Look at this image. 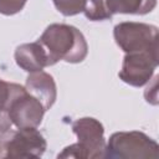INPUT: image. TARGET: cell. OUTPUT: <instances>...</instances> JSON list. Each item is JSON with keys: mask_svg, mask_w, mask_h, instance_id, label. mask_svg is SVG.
<instances>
[{"mask_svg": "<svg viewBox=\"0 0 159 159\" xmlns=\"http://www.w3.org/2000/svg\"><path fill=\"white\" fill-rule=\"evenodd\" d=\"M55 7L63 16H73L83 12L87 0H52Z\"/></svg>", "mask_w": 159, "mask_h": 159, "instance_id": "cell-12", "label": "cell"}, {"mask_svg": "<svg viewBox=\"0 0 159 159\" xmlns=\"http://www.w3.org/2000/svg\"><path fill=\"white\" fill-rule=\"evenodd\" d=\"M116 43L125 53L159 50L158 27L144 22H119L113 29Z\"/></svg>", "mask_w": 159, "mask_h": 159, "instance_id": "cell-5", "label": "cell"}, {"mask_svg": "<svg viewBox=\"0 0 159 159\" xmlns=\"http://www.w3.org/2000/svg\"><path fill=\"white\" fill-rule=\"evenodd\" d=\"M83 14L91 21H104L112 17L106 6V0H87Z\"/></svg>", "mask_w": 159, "mask_h": 159, "instance_id": "cell-11", "label": "cell"}, {"mask_svg": "<svg viewBox=\"0 0 159 159\" xmlns=\"http://www.w3.org/2000/svg\"><path fill=\"white\" fill-rule=\"evenodd\" d=\"M104 158L109 159H158V143L139 130L116 132L106 143Z\"/></svg>", "mask_w": 159, "mask_h": 159, "instance_id": "cell-3", "label": "cell"}, {"mask_svg": "<svg viewBox=\"0 0 159 159\" xmlns=\"http://www.w3.org/2000/svg\"><path fill=\"white\" fill-rule=\"evenodd\" d=\"M26 91L35 97L43 106L46 111H48L57 98V88L53 77L43 71L31 72L25 83Z\"/></svg>", "mask_w": 159, "mask_h": 159, "instance_id": "cell-8", "label": "cell"}, {"mask_svg": "<svg viewBox=\"0 0 159 159\" xmlns=\"http://www.w3.org/2000/svg\"><path fill=\"white\" fill-rule=\"evenodd\" d=\"M27 0H0V14L11 16L20 12Z\"/></svg>", "mask_w": 159, "mask_h": 159, "instance_id": "cell-13", "label": "cell"}, {"mask_svg": "<svg viewBox=\"0 0 159 159\" xmlns=\"http://www.w3.org/2000/svg\"><path fill=\"white\" fill-rule=\"evenodd\" d=\"M47 143L37 128H17L0 132V158H40Z\"/></svg>", "mask_w": 159, "mask_h": 159, "instance_id": "cell-4", "label": "cell"}, {"mask_svg": "<svg viewBox=\"0 0 159 159\" xmlns=\"http://www.w3.org/2000/svg\"><path fill=\"white\" fill-rule=\"evenodd\" d=\"M158 65L159 50L125 53L118 76L129 86L142 87L152 80Z\"/></svg>", "mask_w": 159, "mask_h": 159, "instance_id": "cell-7", "label": "cell"}, {"mask_svg": "<svg viewBox=\"0 0 159 159\" xmlns=\"http://www.w3.org/2000/svg\"><path fill=\"white\" fill-rule=\"evenodd\" d=\"M77 143L66 147L57 158L99 159L104 158L106 139L103 124L92 117H83L72 123Z\"/></svg>", "mask_w": 159, "mask_h": 159, "instance_id": "cell-2", "label": "cell"}, {"mask_svg": "<svg viewBox=\"0 0 159 159\" xmlns=\"http://www.w3.org/2000/svg\"><path fill=\"white\" fill-rule=\"evenodd\" d=\"M157 84H158V76H155L153 78V87H150V84H149L144 92V97H145V101L148 103L158 104V87H157Z\"/></svg>", "mask_w": 159, "mask_h": 159, "instance_id": "cell-15", "label": "cell"}, {"mask_svg": "<svg viewBox=\"0 0 159 159\" xmlns=\"http://www.w3.org/2000/svg\"><path fill=\"white\" fill-rule=\"evenodd\" d=\"M17 83H11V82H6L4 80L0 78V109L1 111H6V107L12 97V93L16 88Z\"/></svg>", "mask_w": 159, "mask_h": 159, "instance_id": "cell-14", "label": "cell"}, {"mask_svg": "<svg viewBox=\"0 0 159 159\" xmlns=\"http://www.w3.org/2000/svg\"><path fill=\"white\" fill-rule=\"evenodd\" d=\"M109 14L145 15L152 12L157 6V0H106Z\"/></svg>", "mask_w": 159, "mask_h": 159, "instance_id": "cell-10", "label": "cell"}, {"mask_svg": "<svg viewBox=\"0 0 159 159\" xmlns=\"http://www.w3.org/2000/svg\"><path fill=\"white\" fill-rule=\"evenodd\" d=\"M37 42L43 47L50 66L58 61L80 63L88 53V45L83 34L77 27L67 24H51Z\"/></svg>", "mask_w": 159, "mask_h": 159, "instance_id": "cell-1", "label": "cell"}, {"mask_svg": "<svg viewBox=\"0 0 159 159\" xmlns=\"http://www.w3.org/2000/svg\"><path fill=\"white\" fill-rule=\"evenodd\" d=\"M16 65L25 72H37L42 71L45 67L50 66L48 57L43 47L36 41L31 43H22L16 47L15 53Z\"/></svg>", "mask_w": 159, "mask_h": 159, "instance_id": "cell-9", "label": "cell"}, {"mask_svg": "<svg viewBox=\"0 0 159 159\" xmlns=\"http://www.w3.org/2000/svg\"><path fill=\"white\" fill-rule=\"evenodd\" d=\"M6 112L11 124L16 128H37L43 119L46 109L24 86L16 84Z\"/></svg>", "mask_w": 159, "mask_h": 159, "instance_id": "cell-6", "label": "cell"}]
</instances>
